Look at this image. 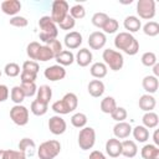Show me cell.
I'll return each instance as SVG.
<instances>
[{
	"instance_id": "cell-1",
	"label": "cell",
	"mask_w": 159,
	"mask_h": 159,
	"mask_svg": "<svg viewBox=\"0 0 159 159\" xmlns=\"http://www.w3.org/2000/svg\"><path fill=\"white\" fill-rule=\"evenodd\" d=\"M114 46L117 50L123 51L129 56H134L139 51V42L138 40L129 32L122 31L118 32L114 37Z\"/></svg>"
},
{
	"instance_id": "cell-2",
	"label": "cell",
	"mask_w": 159,
	"mask_h": 159,
	"mask_svg": "<svg viewBox=\"0 0 159 159\" xmlns=\"http://www.w3.org/2000/svg\"><path fill=\"white\" fill-rule=\"evenodd\" d=\"M77 106H78V97L75 93L68 92L61 99L53 102L51 108L56 114L63 116V114H70L71 112L77 109Z\"/></svg>"
},
{
	"instance_id": "cell-3",
	"label": "cell",
	"mask_w": 159,
	"mask_h": 159,
	"mask_svg": "<svg viewBox=\"0 0 159 159\" xmlns=\"http://www.w3.org/2000/svg\"><path fill=\"white\" fill-rule=\"evenodd\" d=\"M39 26H40V34H39V37L42 42L47 43L50 42L51 40H55L57 39V35H58V30H57V26L56 24L52 21V19L47 15L40 17L39 20Z\"/></svg>"
},
{
	"instance_id": "cell-4",
	"label": "cell",
	"mask_w": 159,
	"mask_h": 159,
	"mask_svg": "<svg viewBox=\"0 0 159 159\" xmlns=\"http://www.w3.org/2000/svg\"><path fill=\"white\" fill-rule=\"evenodd\" d=\"M102 58H103V63L107 67H109L112 71H119L124 66V57L119 51L106 48L102 52Z\"/></svg>"
},
{
	"instance_id": "cell-5",
	"label": "cell",
	"mask_w": 159,
	"mask_h": 159,
	"mask_svg": "<svg viewBox=\"0 0 159 159\" xmlns=\"http://www.w3.org/2000/svg\"><path fill=\"white\" fill-rule=\"evenodd\" d=\"M60 153H61V143L56 139L42 142L37 149V155L40 159H55Z\"/></svg>"
},
{
	"instance_id": "cell-6",
	"label": "cell",
	"mask_w": 159,
	"mask_h": 159,
	"mask_svg": "<svg viewBox=\"0 0 159 159\" xmlns=\"http://www.w3.org/2000/svg\"><path fill=\"white\" fill-rule=\"evenodd\" d=\"M78 145L82 150H89L96 143V130L92 127H83L78 133Z\"/></svg>"
},
{
	"instance_id": "cell-7",
	"label": "cell",
	"mask_w": 159,
	"mask_h": 159,
	"mask_svg": "<svg viewBox=\"0 0 159 159\" xmlns=\"http://www.w3.org/2000/svg\"><path fill=\"white\" fill-rule=\"evenodd\" d=\"M68 11H70V6L66 0H55L51 6V16L50 17L52 19V21L56 25H58L68 15Z\"/></svg>"
},
{
	"instance_id": "cell-8",
	"label": "cell",
	"mask_w": 159,
	"mask_h": 159,
	"mask_svg": "<svg viewBox=\"0 0 159 159\" xmlns=\"http://www.w3.org/2000/svg\"><path fill=\"white\" fill-rule=\"evenodd\" d=\"M137 14L139 19L152 20L155 16V1L154 0H139L137 2Z\"/></svg>"
},
{
	"instance_id": "cell-9",
	"label": "cell",
	"mask_w": 159,
	"mask_h": 159,
	"mask_svg": "<svg viewBox=\"0 0 159 159\" xmlns=\"http://www.w3.org/2000/svg\"><path fill=\"white\" fill-rule=\"evenodd\" d=\"M10 118L16 125L24 127L29 123V109L22 104H15L10 109Z\"/></svg>"
},
{
	"instance_id": "cell-10",
	"label": "cell",
	"mask_w": 159,
	"mask_h": 159,
	"mask_svg": "<svg viewBox=\"0 0 159 159\" xmlns=\"http://www.w3.org/2000/svg\"><path fill=\"white\" fill-rule=\"evenodd\" d=\"M47 125H48L50 132H51L52 134H55V135H61V134H63V133L66 132V129H67V123H66V120H65L61 116H58V114L50 117Z\"/></svg>"
},
{
	"instance_id": "cell-11",
	"label": "cell",
	"mask_w": 159,
	"mask_h": 159,
	"mask_svg": "<svg viewBox=\"0 0 159 159\" xmlns=\"http://www.w3.org/2000/svg\"><path fill=\"white\" fill-rule=\"evenodd\" d=\"M43 76L46 80H48L51 82L61 81L66 77V70H65V67H62L60 65H52L43 71Z\"/></svg>"
},
{
	"instance_id": "cell-12",
	"label": "cell",
	"mask_w": 159,
	"mask_h": 159,
	"mask_svg": "<svg viewBox=\"0 0 159 159\" xmlns=\"http://www.w3.org/2000/svg\"><path fill=\"white\" fill-rule=\"evenodd\" d=\"M63 43L67 47V50H75L78 48L82 45V35L78 31H70L66 34L63 39Z\"/></svg>"
},
{
	"instance_id": "cell-13",
	"label": "cell",
	"mask_w": 159,
	"mask_h": 159,
	"mask_svg": "<svg viewBox=\"0 0 159 159\" xmlns=\"http://www.w3.org/2000/svg\"><path fill=\"white\" fill-rule=\"evenodd\" d=\"M106 153L111 158H118L122 155V140L117 138H109L106 142Z\"/></svg>"
},
{
	"instance_id": "cell-14",
	"label": "cell",
	"mask_w": 159,
	"mask_h": 159,
	"mask_svg": "<svg viewBox=\"0 0 159 159\" xmlns=\"http://www.w3.org/2000/svg\"><path fill=\"white\" fill-rule=\"evenodd\" d=\"M107 42V36L102 31H94L88 36V45L92 50H101Z\"/></svg>"
},
{
	"instance_id": "cell-15",
	"label": "cell",
	"mask_w": 159,
	"mask_h": 159,
	"mask_svg": "<svg viewBox=\"0 0 159 159\" xmlns=\"http://www.w3.org/2000/svg\"><path fill=\"white\" fill-rule=\"evenodd\" d=\"M113 134L117 139H127L132 134V125L128 122H117L113 127Z\"/></svg>"
},
{
	"instance_id": "cell-16",
	"label": "cell",
	"mask_w": 159,
	"mask_h": 159,
	"mask_svg": "<svg viewBox=\"0 0 159 159\" xmlns=\"http://www.w3.org/2000/svg\"><path fill=\"white\" fill-rule=\"evenodd\" d=\"M0 7L4 14L10 15L12 17V16H16V14L21 10V2L19 0H5L1 2Z\"/></svg>"
},
{
	"instance_id": "cell-17",
	"label": "cell",
	"mask_w": 159,
	"mask_h": 159,
	"mask_svg": "<svg viewBox=\"0 0 159 159\" xmlns=\"http://www.w3.org/2000/svg\"><path fill=\"white\" fill-rule=\"evenodd\" d=\"M93 60V55L88 48H80L75 55V61L80 67H87Z\"/></svg>"
},
{
	"instance_id": "cell-18",
	"label": "cell",
	"mask_w": 159,
	"mask_h": 159,
	"mask_svg": "<svg viewBox=\"0 0 159 159\" xmlns=\"http://www.w3.org/2000/svg\"><path fill=\"white\" fill-rule=\"evenodd\" d=\"M138 154V145L134 140L124 139L122 142V155L125 159H132Z\"/></svg>"
},
{
	"instance_id": "cell-19",
	"label": "cell",
	"mask_w": 159,
	"mask_h": 159,
	"mask_svg": "<svg viewBox=\"0 0 159 159\" xmlns=\"http://www.w3.org/2000/svg\"><path fill=\"white\" fill-rule=\"evenodd\" d=\"M138 106L144 112H153V109L157 106V99H155V97L153 94L145 93V94L140 96V98L138 101Z\"/></svg>"
},
{
	"instance_id": "cell-20",
	"label": "cell",
	"mask_w": 159,
	"mask_h": 159,
	"mask_svg": "<svg viewBox=\"0 0 159 159\" xmlns=\"http://www.w3.org/2000/svg\"><path fill=\"white\" fill-rule=\"evenodd\" d=\"M123 26H124V29L127 30V32L133 34V32H137V31L140 30V27H142V21L139 20L138 16H135V15H129V16H127V17L124 19Z\"/></svg>"
},
{
	"instance_id": "cell-21",
	"label": "cell",
	"mask_w": 159,
	"mask_h": 159,
	"mask_svg": "<svg viewBox=\"0 0 159 159\" xmlns=\"http://www.w3.org/2000/svg\"><path fill=\"white\" fill-rule=\"evenodd\" d=\"M87 89H88V93L94 97V98H99L103 96L104 91H106V87H104V83L101 81V80H92L88 86H87Z\"/></svg>"
},
{
	"instance_id": "cell-22",
	"label": "cell",
	"mask_w": 159,
	"mask_h": 159,
	"mask_svg": "<svg viewBox=\"0 0 159 159\" xmlns=\"http://www.w3.org/2000/svg\"><path fill=\"white\" fill-rule=\"evenodd\" d=\"M142 86H143V89L148 93V94H153L158 91V87H159V81L157 77H154L153 75H148L143 78L142 81Z\"/></svg>"
},
{
	"instance_id": "cell-23",
	"label": "cell",
	"mask_w": 159,
	"mask_h": 159,
	"mask_svg": "<svg viewBox=\"0 0 159 159\" xmlns=\"http://www.w3.org/2000/svg\"><path fill=\"white\" fill-rule=\"evenodd\" d=\"M142 123L147 129H154L159 124V117L155 112H145L142 117Z\"/></svg>"
},
{
	"instance_id": "cell-24",
	"label": "cell",
	"mask_w": 159,
	"mask_h": 159,
	"mask_svg": "<svg viewBox=\"0 0 159 159\" xmlns=\"http://www.w3.org/2000/svg\"><path fill=\"white\" fill-rule=\"evenodd\" d=\"M55 60L57 61V65L65 67V66H71L75 62V55L72 53V51L70 50H62L56 57Z\"/></svg>"
},
{
	"instance_id": "cell-25",
	"label": "cell",
	"mask_w": 159,
	"mask_h": 159,
	"mask_svg": "<svg viewBox=\"0 0 159 159\" xmlns=\"http://www.w3.org/2000/svg\"><path fill=\"white\" fill-rule=\"evenodd\" d=\"M107 72H108V67L103 62H94L89 67V73L96 80H101V78L106 77L107 76Z\"/></svg>"
},
{
	"instance_id": "cell-26",
	"label": "cell",
	"mask_w": 159,
	"mask_h": 159,
	"mask_svg": "<svg viewBox=\"0 0 159 159\" xmlns=\"http://www.w3.org/2000/svg\"><path fill=\"white\" fill-rule=\"evenodd\" d=\"M52 98V88L47 84H42L37 88V92H36V99L45 103V104H48Z\"/></svg>"
},
{
	"instance_id": "cell-27",
	"label": "cell",
	"mask_w": 159,
	"mask_h": 159,
	"mask_svg": "<svg viewBox=\"0 0 159 159\" xmlns=\"http://www.w3.org/2000/svg\"><path fill=\"white\" fill-rule=\"evenodd\" d=\"M140 155L143 159H159V147L154 144H144L140 149Z\"/></svg>"
},
{
	"instance_id": "cell-28",
	"label": "cell",
	"mask_w": 159,
	"mask_h": 159,
	"mask_svg": "<svg viewBox=\"0 0 159 159\" xmlns=\"http://www.w3.org/2000/svg\"><path fill=\"white\" fill-rule=\"evenodd\" d=\"M132 134L138 143H145L149 139V129H147L144 125H137L132 128Z\"/></svg>"
},
{
	"instance_id": "cell-29",
	"label": "cell",
	"mask_w": 159,
	"mask_h": 159,
	"mask_svg": "<svg viewBox=\"0 0 159 159\" xmlns=\"http://www.w3.org/2000/svg\"><path fill=\"white\" fill-rule=\"evenodd\" d=\"M35 149H36V144L31 138H22L19 142V150L24 152L26 155H30V157L34 155Z\"/></svg>"
},
{
	"instance_id": "cell-30",
	"label": "cell",
	"mask_w": 159,
	"mask_h": 159,
	"mask_svg": "<svg viewBox=\"0 0 159 159\" xmlns=\"http://www.w3.org/2000/svg\"><path fill=\"white\" fill-rule=\"evenodd\" d=\"M99 107H101V111H102L103 113H106V114H111L118 106H117V102H116V99H114L113 97L107 96V97H104V98L101 101Z\"/></svg>"
},
{
	"instance_id": "cell-31",
	"label": "cell",
	"mask_w": 159,
	"mask_h": 159,
	"mask_svg": "<svg viewBox=\"0 0 159 159\" xmlns=\"http://www.w3.org/2000/svg\"><path fill=\"white\" fill-rule=\"evenodd\" d=\"M30 111H31L32 114L40 117V116H43V114L47 113V111H48V104H45V103H42V102L37 101V99H34V101L31 102Z\"/></svg>"
},
{
	"instance_id": "cell-32",
	"label": "cell",
	"mask_w": 159,
	"mask_h": 159,
	"mask_svg": "<svg viewBox=\"0 0 159 159\" xmlns=\"http://www.w3.org/2000/svg\"><path fill=\"white\" fill-rule=\"evenodd\" d=\"M87 120H88L87 116H86L84 113H82V112H77V113H75V114L71 117V124H72L75 128H80V129L83 128V127H86Z\"/></svg>"
},
{
	"instance_id": "cell-33",
	"label": "cell",
	"mask_w": 159,
	"mask_h": 159,
	"mask_svg": "<svg viewBox=\"0 0 159 159\" xmlns=\"http://www.w3.org/2000/svg\"><path fill=\"white\" fill-rule=\"evenodd\" d=\"M143 32L149 37H154L159 35V24L157 21H148L143 26Z\"/></svg>"
},
{
	"instance_id": "cell-34",
	"label": "cell",
	"mask_w": 159,
	"mask_h": 159,
	"mask_svg": "<svg viewBox=\"0 0 159 159\" xmlns=\"http://www.w3.org/2000/svg\"><path fill=\"white\" fill-rule=\"evenodd\" d=\"M118 29H119V22L116 20V19H113V17H109L107 21H106V24L103 25V27H102V32L106 35V34H116L117 31H118Z\"/></svg>"
},
{
	"instance_id": "cell-35",
	"label": "cell",
	"mask_w": 159,
	"mask_h": 159,
	"mask_svg": "<svg viewBox=\"0 0 159 159\" xmlns=\"http://www.w3.org/2000/svg\"><path fill=\"white\" fill-rule=\"evenodd\" d=\"M10 98L15 104H21L25 99V94L20 86H14L10 91Z\"/></svg>"
},
{
	"instance_id": "cell-36",
	"label": "cell",
	"mask_w": 159,
	"mask_h": 159,
	"mask_svg": "<svg viewBox=\"0 0 159 159\" xmlns=\"http://www.w3.org/2000/svg\"><path fill=\"white\" fill-rule=\"evenodd\" d=\"M55 56L52 53V51L46 46V45H41L39 55H37V60L36 61H41V62H47L50 60H53Z\"/></svg>"
},
{
	"instance_id": "cell-37",
	"label": "cell",
	"mask_w": 159,
	"mask_h": 159,
	"mask_svg": "<svg viewBox=\"0 0 159 159\" xmlns=\"http://www.w3.org/2000/svg\"><path fill=\"white\" fill-rule=\"evenodd\" d=\"M108 19H109V16H108L106 12H96V14H93L91 21H92V25H93V26H96V27H98V29H102L103 25L106 24V21H107Z\"/></svg>"
},
{
	"instance_id": "cell-38",
	"label": "cell",
	"mask_w": 159,
	"mask_h": 159,
	"mask_svg": "<svg viewBox=\"0 0 159 159\" xmlns=\"http://www.w3.org/2000/svg\"><path fill=\"white\" fill-rule=\"evenodd\" d=\"M40 47H41V45H40L37 41H32V42H30V43L27 45V47H26V53H27V56H29L30 60H32V61H36V60H37V55H39Z\"/></svg>"
},
{
	"instance_id": "cell-39",
	"label": "cell",
	"mask_w": 159,
	"mask_h": 159,
	"mask_svg": "<svg viewBox=\"0 0 159 159\" xmlns=\"http://www.w3.org/2000/svg\"><path fill=\"white\" fill-rule=\"evenodd\" d=\"M140 61L145 66V67H153L157 62H158V58H157V55L152 51H148V52H144L140 57Z\"/></svg>"
},
{
	"instance_id": "cell-40",
	"label": "cell",
	"mask_w": 159,
	"mask_h": 159,
	"mask_svg": "<svg viewBox=\"0 0 159 159\" xmlns=\"http://www.w3.org/2000/svg\"><path fill=\"white\" fill-rule=\"evenodd\" d=\"M68 14H70L75 20H80V19H83V17L86 16V9H84L83 5L76 4V5H73V6L70 9Z\"/></svg>"
},
{
	"instance_id": "cell-41",
	"label": "cell",
	"mask_w": 159,
	"mask_h": 159,
	"mask_svg": "<svg viewBox=\"0 0 159 159\" xmlns=\"http://www.w3.org/2000/svg\"><path fill=\"white\" fill-rule=\"evenodd\" d=\"M4 72L7 77H17L20 73H21V70H20V66L15 62H9L5 65L4 67Z\"/></svg>"
},
{
	"instance_id": "cell-42",
	"label": "cell",
	"mask_w": 159,
	"mask_h": 159,
	"mask_svg": "<svg viewBox=\"0 0 159 159\" xmlns=\"http://www.w3.org/2000/svg\"><path fill=\"white\" fill-rule=\"evenodd\" d=\"M20 87H21L25 97H32L37 92V87H36L35 82H21Z\"/></svg>"
},
{
	"instance_id": "cell-43",
	"label": "cell",
	"mask_w": 159,
	"mask_h": 159,
	"mask_svg": "<svg viewBox=\"0 0 159 159\" xmlns=\"http://www.w3.org/2000/svg\"><path fill=\"white\" fill-rule=\"evenodd\" d=\"M39 70H40L39 63H37L36 61H32V60L25 61V62L22 63V68H21V71L29 72V73H34V75H37Z\"/></svg>"
},
{
	"instance_id": "cell-44",
	"label": "cell",
	"mask_w": 159,
	"mask_h": 159,
	"mask_svg": "<svg viewBox=\"0 0 159 159\" xmlns=\"http://www.w3.org/2000/svg\"><path fill=\"white\" fill-rule=\"evenodd\" d=\"M127 109L123 108V107H117L112 113H111V117L112 119H114L116 122H124L127 119Z\"/></svg>"
},
{
	"instance_id": "cell-45",
	"label": "cell",
	"mask_w": 159,
	"mask_h": 159,
	"mask_svg": "<svg viewBox=\"0 0 159 159\" xmlns=\"http://www.w3.org/2000/svg\"><path fill=\"white\" fill-rule=\"evenodd\" d=\"M75 25H76V20L68 14L60 24H58V26H60V29L61 30H65V31H70V30H72L73 27H75Z\"/></svg>"
},
{
	"instance_id": "cell-46",
	"label": "cell",
	"mask_w": 159,
	"mask_h": 159,
	"mask_svg": "<svg viewBox=\"0 0 159 159\" xmlns=\"http://www.w3.org/2000/svg\"><path fill=\"white\" fill-rule=\"evenodd\" d=\"M9 24L11 26H15V27H26L29 21L26 17L24 16H20V15H16V16H12L10 20H9Z\"/></svg>"
},
{
	"instance_id": "cell-47",
	"label": "cell",
	"mask_w": 159,
	"mask_h": 159,
	"mask_svg": "<svg viewBox=\"0 0 159 159\" xmlns=\"http://www.w3.org/2000/svg\"><path fill=\"white\" fill-rule=\"evenodd\" d=\"M46 46L52 51V53H53V56L56 57L63 48H62V43L60 42V40H57V39H55V40H51L50 42H47L46 43Z\"/></svg>"
},
{
	"instance_id": "cell-48",
	"label": "cell",
	"mask_w": 159,
	"mask_h": 159,
	"mask_svg": "<svg viewBox=\"0 0 159 159\" xmlns=\"http://www.w3.org/2000/svg\"><path fill=\"white\" fill-rule=\"evenodd\" d=\"M26 154L21 150H12L7 149V158L9 159H26Z\"/></svg>"
},
{
	"instance_id": "cell-49",
	"label": "cell",
	"mask_w": 159,
	"mask_h": 159,
	"mask_svg": "<svg viewBox=\"0 0 159 159\" xmlns=\"http://www.w3.org/2000/svg\"><path fill=\"white\" fill-rule=\"evenodd\" d=\"M36 78H37V75H34V73H29V72H24V71H21V73H20L21 82H35Z\"/></svg>"
},
{
	"instance_id": "cell-50",
	"label": "cell",
	"mask_w": 159,
	"mask_h": 159,
	"mask_svg": "<svg viewBox=\"0 0 159 159\" xmlns=\"http://www.w3.org/2000/svg\"><path fill=\"white\" fill-rule=\"evenodd\" d=\"M9 94H10V91H9L7 86L0 84V103L5 102V101L9 98Z\"/></svg>"
},
{
	"instance_id": "cell-51",
	"label": "cell",
	"mask_w": 159,
	"mask_h": 159,
	"mask_svg": "<svg viewBox=\"0 0 159 159\" xmlns=\"http://www.w3.org/2000/svg\"><path fill=\"white\" fill-rule=\"evenodd\" d=\"M88 159H107V157L101 152V150H92L89 153Z\"/></svg>"
},
{
	"instance_id": "cell-52",
	"label": "cell",
	"mask_w": 159,
	"mask_h": 159,
	"mask_svg": "<svg viewBox=\"0 0 159 159\" xmlns=\"http://www.w3.org/2000/svg\"><path fill=\"white\" fill-rule=\"evenodd\" d=\"M153 142H154V145H159V132L158 129L154 130V134H153Z\"/></svg>"
},
{
	"instance_id": "cell-53",
	"label": "cell",
	"mask_w": 159,
	"mask_h": 159,
	"mask_svg": "<svg viewBox=\"0 0 159 159\" xmlns=\"http://www.w3.org/2000/svg\"><path fill=\"white\" fill-rule=\"evenodd\" d=\"M152 68H153V76L158 78V77H159V63L157 62Z\"/></svg>"
},
{
	"instance_id": "cell-54",
	"label": "cell",
	"mask_w": 159,
	"mask_h": 159,
	"mask_svg": "<svg viewBox=\"0 0 159 159\" xmlns=\"http://www.w3.org/2000/svg\"><path fill=\"white\" fill-rule=\"evenodd\" d=\"M0 159H9L7 158V149H0Z\"/></svg>"
},
{
	"instance_id": "cell-55",
	"label": "cell",
	"mask_w": 159,
	"mask_h": 159,
	"mask_svg": "<svg viewBox=\"0 0 159 159\" xmlns=\"http://www.w3.org/2000/svg\"><path fill=\"white\" fill-rule=\"evenodd\" d=\"M0 77H1V71H0Z\"/></svg>"
}]
</instances>
